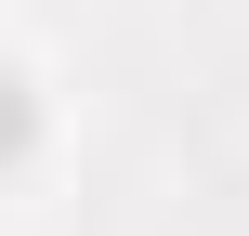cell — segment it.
I'll list each match as a JSON object with an SVG mask.
<instances>
[{
    "label": "cell",
    "mask_w": 249,
    "mask_h": 236,
    "mask_svg": "<svg viewBox=\"0 0 249 236\" xmlns=\"http://www.w3.org/2000/svg\"><path fill=\"white\" fill-rule=\"evenodd\" d=\"M13 131H26V105H13V79H0V145H13Z\"/></svg>",
    "instance_id": "obj_1"
}]
</instances>
